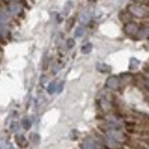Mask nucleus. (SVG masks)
<instances>
[{"label":"nucleus","mask_w":149,"mask_h":149,"mask_svg":"<svg viewBox=\"0 0 149 149\" xmlns=\"http://www.w3.org/2000/svg\"><path fill=\"white\" fill-rule=\"evenodd\" d=\"M74 23V17H71V19H68V23H67V30H70V29L72 28Z\"/></svg>","instance_id":"nucleus-20"},{"label":"nucleus","mask_w":149,"mask_h":149,"mask_svg":"<svg viewBox=\"0 0 149 149\" xmlns=\"http://www.w3.org/2000/svg\"><path fill=\"white\" fill-rule=\"evenodd\" d=\"M138 37L140 39H143V38H148L149 37V28L146 26V28H142L141 30L138 31Z\"/></svg>","instance_id":"nucleus-12"},{"label":"nucleus","mask_w":149,"mask_h":149,"mask_svg":"<svg viewBox=\"0 0 149 149\" xmlns=\"http://www.w3.org/2000/svg\"><path fill=\"white\" fill-rule=\"evenodd\" d=\"M145 87L149 91V79H145Z\"/></svg>","instance_id":"nucleus-24"},{"label":"nucleus","mask_w":149,"mask_h":149,"mask_svg":"<svg viewBox=\"0 0 149 149\" xmlns=\"http://www.w3.org/2000/svg\"><path fill=\"white\" fill-rule=\"evenodd\" d=\"M19 3L22 5V7H26V8H30V6H28V1L26 0H19Z\"/></svg>","instance_id":"nucleus-23"},{"label":"nucleus","mask_w":149,"mask_h":149,"mask_svg":"<svg viewBox=\"0 0 149 149\" xmlns=\"http://www.w3.org/2000/svg\"><path fill=\"white\" fill-rule=\"evenodd\" d=\"M30 141L32 143H35V145H38L39 141H40V138H39V135H38L37 133H31L30 134Z\"/></svg>","instance_id":"nucleus-18"},{"label":"nucleus","mask_w":149,"mask_h":149,"mask_svg":"<svg viewBox=\"0 0 149 149\" xmlns=\"http://www.w3.org/2000/svg\"><path fill=\"white\" fill-rule=\"evenodd\" d=\"M100 106H101V108H102L104 111H108V110L110 109V102H109L108 100H106V99H102V100L100 101Z\"/></svg>","instance_id":"nucleus-16"},{"label":"nucleus","mask_w":149,"mask_h":149,"mask_svg":"<svg viewBox=\"0 0 149 149\" xmlns=\"http://www.w3.org/2000/svg\"><path fill=\"white\" fill-rule=\"evenodd\" d=\"M106 86L111 91H117L120 87V78H118L117 76L108 77V79L106 81Z\"/></svg>","instance_id":"nucleus-4"},{"label":"nucleus","mask_w":149,"mask_h":149,"mask_svg":"<svg viewBox=\"0 0 149 149\" xmlns=\"http://www.w3.org/2000/svg\"><path fill=\"white\" fill-rule=\"evenodd\" d=\"M124 32L127 35V36H133V35H136L138 33V31H139V29H138V25H136V23H134V22H129V23H126L125 25H124Z\"/></svg>","instance_id":"nucleus-5"},{"label":"nucleus","mask_w":149,"mask_h":149,"mask_svg":"<svg viewBox=\"0 0 149 149\" xmlns=\"http://www.w3.org/2000/svg\"><path fill=\"white\" fill-rule=\"evenodd\" d=\"M19 124L16 123V122H14L13 124H12V126H10V131H13V132H15V131H17V129H19V126H17Z\"/></svg>","instance_id":"nucleus-22"},{"label":"nucleus","mask_w":149,"mask_h":149,"mask_svg":"<svg viewBox=\"0 0 149 149\" xmlns=\"http://www.w3.org/2000/svg\"><path fill=\"white\" fill-rule=\"evenodd\" d=\"M71 7H72V2H71V1H68V2L65 3V7H64V9H63V14H64V15H67V14L70 12Z\"/></svg>","instance_id":"nucleus-19"},{"label":"nucleus","mask_w":149,"mask_h":149,"mask_svg":"<svg viewBox=\"0 0 149 149\" xmlns=\"http://www.w3.org/2000/svg\"><path fill=\"white\" fill-rule=\"evenodd\" d=\"M14 140H15V143L19 146V148H26V147L29 146L28 139H26L23 134H21V133H16V134H15Z\"/></svg>","instance_id":"nucleus-7"},{"label":"nucleus","mask_w":149,"mask_h":149,"mask_svg":"<svg viewBox=\"0 0 149 149\" xmlns=\"http://www.w3.org/2000/svg\"><path fill=\"white\" fill-rule=\"evenodd\" d=\"M0 40H2V37H1V35H0Z\"/></svg>","instance_id":"nucleus-27"},{"label":"nucleus","mask_w":149,"mask_h":149,"mask_svg":"<svg viewBox=\"0 0 149 149\" xmlns=\"http://www.w3.org/2000/svg\"><path fill=\"white\" fill-rule=\"evenodd\" d=\"M92 49H93V45L91 42H87V44L83 45L81 48H80V51H81L83 54H90L92 52Z\"/></svg>","instance_id":"nucleus-10"},{"label":"nucleus","mask_w":149,"mask_h":149,"mask_svg":"<svg viewBox=\"0 0 149 149\" xmlns=\"http://www.w3.org/2000/svg\"><path fill=\"white\" fill-rule=\"evenodd\" d=\"M80 149H99V141L93 136H86L80 145Z\"/></svg>","instance_id":"nucleus-3"},{"label":"nucleus","mask_w":149,"mask_h":149,"mask_svg":"<svg viewBox=\"0 0 149 149\" xmlns=\"http://www.w3.org/2000/svg\"><path fill=\"white\" fill-rule=\"evenodd\" d=\"M67 46H68V48H72V47L74 46V39H71V38H70V39H68V40H67Z\"/></svg>","instance_id":"nucleus-21"},{"label":"nucleus","mask_w":149,"mask_h":149,"mask_svg":"<svg viewBox=\"0 0 149 149\" xmlns=\"http://www.w3.org/2000/svg\"><path fill=\"white\" fill-rule=\"evenodd\" d=\"M12 19V15L9 14L8 9L3 6H0V24H8Z\"/></svg>","instance_id":"nucleus-6"},{"label":"nucleus","mask_w":149,"mask_h":149,"mask_svg":"<svg viewBox=\"0 0 149 149\" xmlns=\"http://www.w3.org/2000/svg\"><path fill=\"white\" fill-rule=\"evenodd\" d=\"M139 61L136 60V58H131V61H130V70H135L138 67H139Z\"/></svg>","instance_id":"nucleus-17"},{"label":"nucleus","mask_w":149,"mask_h":149,"mask_svg":"<svg viewBox=\"0 0 149 149\" xmlns=\"http://www.w3.org/2000/svg\"><path fill=\"white\" fill-rule=\"evenodd\" d=\"M119 19L126 24V23L131 22V15L126 12H120L119 13Z\"/></svg>","instance_id":"nucleus-13"},{"label":"nucleus","mask_w":149,"mask_h":149,"mask_svg":"<svg viewBox=\"0 0 149 149\" xmlns=\"http://www.w3.org/2000/svg\"><path fill=\"white\" fill-rule=\"evenodd\" d=\"M96 69H97L100 72H103V74L110 71V67L107 65V64H104V63H97V64H96Z\"/></svg>","instance_id":"nucleus-11"},{"label":"nucleus","mask_w":149,"mask_h":149,"mask_svg":"<svg viewBox=\"0 0 149 149\" xmlns=\"http://www.w3.org/2000/svg\"><path fill=\"white\" fill-rule=\"evenodd\" d=\"M13 1H16V0H13Z\"/></svg>","instance_id":"nucleus-28"},{"label":"nucleus","mask_w":149,"mask_h":149,"mask_svg":"<svg viewBox=\"0 0 149 149\" xmlns=\"http://www.w3.org/2000/svg\"><path fill=\"white\" fill-rule=\"evenodd\" d=\"M85 35V28L84 26H78V28H76V30H74V37L76 38H81L83 36Z\"/></svg>","instance_id":"nucleus-15"},{"label":"nucleus","mask_w":149,"mask_h":149,"mask_svg":"<svg viewBox=\"0 0 149 149\" xmlns=\"http://www.w3.org/2000/svg\"><path fill=\"white\" fill-rule=\"evenodd\" d=\"M31 125H32V122H31V119H30L29 117L22 118V120H21V126L23 127V130H25V131L30 130Z\"/></svg>","instance_id":"nucleus-9"},{"label":"nucleus","mask_w":149,"mask_h":149,"mask_svg":"<svg viewBox=\"0 0 149 149\" xmlns=\"http://www.w3.org/2000/svg\"><path fill=\"white\" fill-rule=\"evenodd\" d=\"M127 13L131 16H134L138 19H145L149 15V13L143 7H141L139 5H134V3H131L127 6Z\"/></svg>","instance_id":"nucleus-1"},{"label":"nucleus","mask_w":149,"mask_h":149,"mask_svg":"<svg viewBox=\"0 0 149 149\" xmlns=\"http://www.w3.org/2000/svg\"><path fill=\"white\" fill-rule=\"evenodd\" d=\"M143 1V3L147 6V7H149V0H142Z\"/></svg>","instance_id":"nucleus-25"},{"label":"nucleus","mask_w":149,"mask_h":149,"mask_svg":"<svg viewBox=\"0 0 149 149\" xmlns=\"http://www.w3.org/2000/svg\"><path fill=\"white\" fill-rule=\"evenodd\" d=\"M91 19H92V13H91V10H88V9L83 10V12L80 13V15H79V21H80L81 24H87V23H90V22H91Z\"/></svg>","instance_id":"nucleus-8"},{"label":"nucleus","mask_w":149,"mask_h":149,"mask_svg":"<svg viewBox=\"0 0 149 149\" xmlns=\"http://www.w3.org/2000/svg\"><path fill=\"white\" fill-rule=\"evenodd\" d=\"M57 91V83L56 81H51L47 86V92L48 94H54Z\"/></svg>","instance_id":"nucleus-14"},{"label":"nucleus","mask_w":149,"mask_h":149,"mask_svg":"<svg viewBox=\"0 0 149 149\" xmlns=\"http://www.w3.org/2000/svg\"><path fill=\"white\" fill-rule=\"evenodd\" d=\"M7 9H8L9 14L14 15V16H22V13H24L22 5L17 1H10L7 6Z\"/></svg>","instance_id":"nucleus-2"},{"label":"nucleus","mask_w":149,"mask_h":149,"mask_svg":"<svg viewBox=\"0 0 149 149\" xmlns=\"http://www.w3.org/2000/svg\"><path fill=\"white\" fill-rule=\"evenodd\" d=\"M30 1H31V2H32V3H33V2H35V0H30Z\"/></svg>","instance_id":"nucleus-26"}]
</instances>
